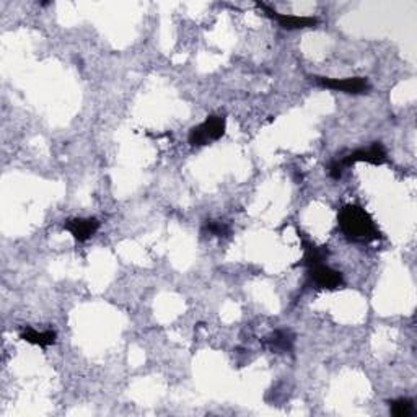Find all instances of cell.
Listing matches in <instances>:
<instances>
[{"instance_id": "obj_1", "label": "cell", "mask_w": 417, "mask_h": 417, "mask_svg": "<svg viewBox=\"0 0 417 417\" xmlns=\"http://www.w3.org/2000/svg\"><path fill=\"white\" fill-rule=\"evenodd\" d=\"M337 224L344 235L352 242L370 243L380 238V232H378L372 215L360 205H344L337 214Z\"/></svg>"}, {"instance_id": "obj_2", "label": "cell", "mask_w": 417, "mask_h": 417, "mask_svg": "<svg viewBox=\"0 0 417 417\" xmlns=\"http://www.w3.org/2000/svg\"><path fill=\"white\" fill-rule=\"evenodd\" d=\"M225 129H227V121L224 116H217V114L207 116V119L189 131L188 141L193 147L207 146V143L210 142L219 141V139L225 134Z\"/></svg>"}, {"instance_id": "obj_3", "label": "cell", "mask_w": 417, "mask_h": 417, "mask_svg": "<svg viewBox=\"0 0 417 417\" xmlns=\"http://www.w3.org/2000/svg\"><path fill=\"white\" fill-rule=\"evenodd\" d=\"M315 82L327 90L342 92L349 94H360L370 90V83L364 77H352V79H327V77H315Z\"/></svg>"}, {"instance_id": "obj_4", "label": "cell", "mask_w": 417, "mask_h": 417, "mask_svg": "<svg viewBox=\"0 0 417 417\" xmlns=\"http://www.w3.org/2000/svg\"><path fill=\"white\" fill-rule=\"evenodd\" d=\"M359 162L370 163V165H383L386 162V150L383 147L381 142H374L370 147L367 148H357L352 153H349L347 157L341 160L344 168L350 165H355Z\"/></svg>"}, {"instance_id": "obj_5", "label": "cell", "mask_w": 417, "mask_h": 417, "mask_svg": "<svg viewBox=\"0 0 417 417\" xmlns=\"http://www.w3.org/2000/svg\"><path fill=\"white\" fill-rule=\"evenodd\" d=\"M258 7L263 9L266 15L269 16V18L276 20L277 23H279L283 30H305V28H315L318 25V18H315V16H298V15H287V13H279L276 12L274 9L268 7L266 4H261L258 2Z\"/></svg>"}, {"instance_id": "obj_6", "label": "cell", "mask_w": 417, "mask_h": 417, "mask_svg": "<svg viewBox=\"0 0 417 417\" xmlns=\"http://www.w3.org/2000/svg\"><path fill=\"white\" fill-rule=\"evenodd\" d=\"M308 274L310 279L313 281L316 286L321 288H327V291H335V288L344 286V277L341 272L330 268V266H313V268H310Z\"/></svg>"}, {"instance_id": "obj_7", "label": "cell", "mask_w": 417, "mask_h": 417, "mask_svg": "<svg viewBox=\"0 0 417 417\" xmlns=\"http://www.w3.org/2000/svg\"><path fill=\"white\" fill-rule=\"evenodd\" d=\"M64 229L67 230L77 242H87L92 238L99 229V222L94 217H88V219H69L64 224Z\"/></svg>"}, {"instance_id": "obj_8", "label": "cell", "mask_w": 417, "mask_h": 417, "mask_svg": "<svg viewBox=\"0 0 417 417\" xmlns=\"http://www.w3.org/2000/svg\"><path fill=\"white\" fill-rule=\"evenodd\" d=\"M302 244H303V258L300 261L298 266H305V268H313V266L323 264L325 261L330 256V249L327 247H316V244L310 243L308 240H305L302 237Z\"/></svg>"}, {"instance_id": "obj_9", "label": "cell", "mask_w": 417, "mask_h": 417, "mask_svg": "<svg viewBox=\"0 0 417 417\" xmlns=\"http://www.w3.org/2000/svg\"><path fill=\"white\" fill-rule=\"evenodd\" d=\"M268 346L274 352H292L296 346V335L291 330H277L268 337Z\"/></svg>"}, {"instance_id": "obj_10", "label": "cell", "mask_w": 417, "mask_h": 417, "mask_svg": "<svg viewBox=\"0 0 417 417\" xmlns=\"http://www.w3.org/2000/svg\"><path fill=\"white\" fill-rule=\"evenodd\" d=\"M20 339H23L25 342L35 344V346L48 347V346H53V344H55L58 335H55V331H53V330L40 332V331L33 330V327H25V330H21V332H20Z\"/></svg>"}, {"instance_id": "obj_11", "label": "cell", "mask_w": 417, "mask_h": 417, "mask_svg": "<svg viewBox=\"0 0 417 417\" xmlns=\"http://www.w3.org/2000/svg\"><path fill=\"white\" fill-rule=\"evenodd\" d=\"M390 411L394 417H409L414 414V401L409 398H399L390 401Z\"/></svg>"}, {"instance_id": "obj_12", "label": "cell", "mask_w": 417, "mask_h": 417, "mask_svg": "<svg viewBox=\"0 0 417 417\" xmlns=\"http://www.w3.org/2000/svg\"><path fill=\"white\" fill-rule=\"evenodd\" d=\"M205 232H209L210 235L214 237H227L230 233V227L224 224V222H215V220H207L204 227Z\"/></svg>"}, {"instance_id": "obj_13", "label": "cell", "mask_w": 417, "mask_h": 417, "mask_svg": "<svg viewBox=\"0 0 417 417\" xmlns=\"http://www.w3.org/2000/svg\"><path fill=\"white\" fill-rule=\"evenodd\" d=\"M342 171H344V166L341 162H332L330 166V175L332 180H339V178L342 176Z\"/></svg>"}]
</instances>
